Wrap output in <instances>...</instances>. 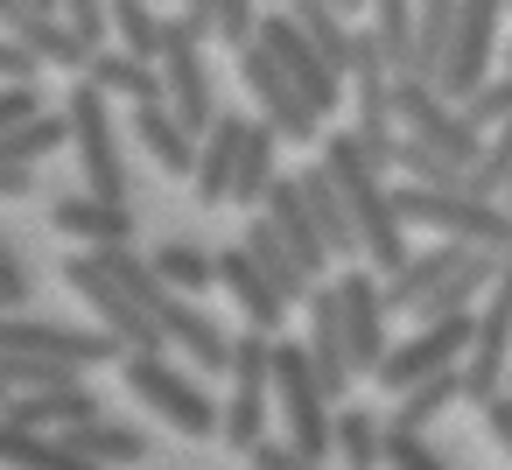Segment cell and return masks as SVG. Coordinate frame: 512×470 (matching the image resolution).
Listing matches in <instances>:
<instances>
[{
    "instance_id": "1",
    "label": "cell",
    "mask_w": 512,
    "mask_h": 470,
    "mask_svg": "<svg viewBox=\"0 0 512 470\" xmlns=\"http://www.w3.org/2000/svg\"><path fill=\"white\" fill-rule=\"evenodd\" d=\"M491 274H498V246H470V239H435L428 253H414L400 274H386V302L400 323H421V316H456V309H477L491 295Z\"/></svg>"
},
{
    "instance_id": "2",
    "label": "cell",
    "mask_w": 512,
    "mask_h": 470,
    "mask_svg": "<svg viewBox=\"0 0 512 470\" xmlns=\"http://www.w3.org/2000/svg\"><path fill=\"white\" fill-rule=\"evenodd\" d=\"M323 162H330V176L344 183V204H351V218H358L365 260H372L379 274H400L414 253H407V218H400V197H393V169H379V162L358 148L351 127L323 134Z\"/></svg>"
},
{
    "instance_id": "3",
    "label": "cell",
    "mask_w": 512,
    "mask_h": 470,
    "mask_svg": "<svg viewBox=\"0 0 512 470\" xmlns=\"http://www.w3.org/2000/svg\"><path fill=\"white\" fill-rule=\"evenodd\" d=\"M120 379H127V393H134L169 435H183V442H211V435L225 428V400L204 386L211 372H197L190 358L176 365L169 351H127V358H120Z\"/></svg>"
},
{
    "instance_id": "4",
    "label": "cell",
    "mask_w": 512,
    "mask_h": 470,
    "mask_svg": "<svg viewBox=\"0 0 512 470\" xmlns=\"http://www.w3.org/2000/svg\"><path fill=\"white\" fill-rule=\"evenodd\" d=\"M274 407H281V435L309 463L337 456V400H330V386H323L302 337H274Z\"/></svg>"
},
{
    "instance_id": "5",
    "label": "cell",
    "mask_w": 512,
    "mask_h": 470,
    "mask_svg": "<svg viewBox=\"0 0 512 470\" xmlns=\"http://www.w3.org/2000/svg\"><path fill=\"white\" fill-rule=\"evenodd\" d=\"M274 421H281V407H274V330L246 323L239 344H232V365H225V428H218V442L253 456L274 435Z\"/></svg>"
},
{
    "instance_id": "6",
    "label": "cell",
    "mask_w": 512,
    "mask_h": 470,
    "mask_svg": "<svg viewBox=\"0 0 512 470\" xmlns=\"http://www.w3.org/2000/svg\"><path fill=\"white\" fill-rule=\"evenodd\" d=\"M64 288H71L78 302H92V316H99L127 351H176V344H169V330L141 309V295L106 267V253H99V246H78V253L64 260Z\"/></svg>"
},
{
    "instance_id": "7",
    "label": "cell",
    "mask_w": 512,
    "mask_h": 470,
    "mask_svg": "<svg viewBox=\"0 0 512 470\" xmlns=\"http://www.w3.org/2000/svg\"><path fill=\"white\" fill-rule=\"evenodd\" d=\"M470 344H477V309H456V316H421L414 330H400V337L386 344V358H379L372 386L393 400V393H407L414 379H435V372L463 365V358H470Z\"/></svg>"
},
{
    "instance_id": "8",
    "label": "cell",
    "mask_w": 512,
    "mask_h": 470,
    "mask_svg": "<svg viewBox=\"0 0 512 470\" xmlns=\"http://www.w3.org/2000/svg\"><path fill=\"white\" fill-rule=\"evenodd\" d=\"M239 85H246V99L260 106V120H274V127L288 134V148H323V113H316L309 92L281 71V57H274L267 36H253V43L239 50Z\"/></svg>"
},
{
    "instance_id": "9",
    "label": "cell",
    "mask_w": 512,
    "mask_h": 470,
    "mask_svg": "<svg viewBox=\"0 0 512 470\" xmlns=\"http://www.w3.org/2000/svg\"><path fill=\"white\" fill-rule=\"evenodd\" d=\"M64 106H71V155L85 169V190L127 204V162H120V134H113V106L120 99H106L92 78H78L64 92Z\"/></svg>"
},
{
    "instance_id": "10",
    "label": "cell",
    "mask_w": 512,
    "mask_h": 470,
    "mask_svg": "<svg viewBox=\"0 0 512 470\" xmlns=\"http://www.w3.org/2000/svg\"><path fill=\"white\" fill-rule=\"evenodd\" d=\"M0 351H36V358H64L78 372L120 365L127 344L113 330H71V323H36L29 309H0Z\"/></svg>"
},
{
    "instance_id": "11",
    "label": "cell",
    "mask_w": 512,
    "mask_h": 470,
    "mask_svg": "<svg viewBox=\"0 0 512 470\" xmlns=\"http://www.w3.org/2000/svg\"><path fill=\"white\" fill-rule=\"evenodd\" d=\"M260 36L274 43L281 71H288V78H295V85L309 92V106H316L323 120H330V113H337V106L351 99V85H344V64H330V57H323V43H316V36H309V29H302V22H295L288 8H274V15L260 22Z\"/></svg>"
},
{
    "instance_id": "12",
    "label": "cell",
    "mask_w": 512,
    "mask_h": 470,
    "mask_svg": "<svg viewBox=\"0 0 512 470\" xmlns=\"http://www.w3.org/2000/svg\"><path fill=\"white\" fill-rule=\"evenodd\" d=\"M204 43H211V36H197V29L176 15V22H169V50H162V99H169L197 134L225 113V106H218V78H211Z\"/></svg>"
},
{
    "instance_id": "13",
    "label": "cell",
    "mask_w": 512,
    "mask_h": 470,
    "mask_svg": "<svg viewBox=\"0 0 512 470\" xmlns=\"http://www.w3.org/2000/svg\"><path fill=\"white\" fill-rule=\"evenodd\" d=\"M505 15H512V0H463V15H456V50H449V71H442V92L470 99L477 85L498 78V57H505L498 29H505Z\"/></svg>"
},
{
    "instance_id": "14",
    "label": "cell",
    "mask_w": 512,
    "mask_h": 470,
    "mask_svg": "<svg viewBox=\"0 0 512 470\" xmlns=\"http://www.w3.org/2000/svg\"><path fill=\"white\" fill-rule=\"evenodd\" d=\"M218 288L232 295V309H239V323H253V330H281L302 302L246 253V239H232L225 253H218Z\"/></svg>"
},
{
    "instance_id": "15",
    "label": "cell",
    "mask_w": 512,
    "mask_h": 470,
    "mask_svg": "<svg viewBox=\"0 0 512 470\" xmlns=\"http://www.w3.org/2000/svg\"><path fill=\"white\" fill-rule=\"evenodd\" d=\"M246 141H253V113H239V106H225V113L204 127V141H197V169H190V190H197L204 211L232 204V183H239V155H246Z\"/></svg>"
},
{
    "instance_id": "16",
    "label": "cell",
    "mask_w": 512,
    "mask_h": 470,
    "mask_svg": "<svg viewBox=\"0 0 512 470\" xmlns=\"http://www.w3.org/2000/svg\"><path fill=\"white\" fill-rule=\"evenodd\" d=\"M106 414L99 386H85V372L50 379V386H22V393H0V421H29V428H78Z\"/></svg>"
},
{
    "instance_id": "17",
    "label": "cell",
    "mask_w": 512,
    "mask_h": 470,
    "mask_svg": "<svg viewBox=\"0 0 512 470\" xmlns=\"http://www.w3.org/2000/svg\"><path fill=\"white\" fill-rule=\"evenodd\" d=\"M50 225L78 246H134V218L127 204L99 197V190H57L50 197Z\"/></svg>"
},
{
    "instance_id": "18",
    "label": "cell",
    "mask_w": 512,
    "mask_h": 470,
    "mask_svg": "<svg viewBox=\"0 0 512 470\" xmlns=\"http://www.w3.org/2000/svg\"><path fill=\"white\" fill-rule=\"evenodd\" d=\"M0 29H8V36H22V43H36L50 71L85 78V64H92V43H85V36H78V29H71L57 8H15V0H0Z\"/></svg>"
},
{
    "instance_id": "19",
    "label": "cell",
    "mask_w": 512,
    "mask_h": 470,
    "mask_svg": "<svg viewBox=\"0 0 512 470\" xmlns=\"http://www.w3.org/2000/svg\"><path fill=\"white\" fill-rule=\"evenodd\" d=\"M260 211L281 225V239L302 253V267H309L316 281L337 267V253H330V239H323V225H316V211H309V197H302V176H295V169H288V176L267 190V204H260Z\"/></svg>"
},
{
    "instance_id": "20",
    "label": "cell",
    "mask_w": 512,
    "mask_h": 470,
    "mask_svg": "<svg viewBox=\"0 0 512 470\" xmlns=\"http://www.w3.org/2000/svg\"><path fill=\"white\" fill-rule=\"evenodd\" d=\"M295 176H302V197H309V211H316V225H323V239H330V253H337V267H344V260H365V239H358V218H351V204H344V183L330 176V162L316 155V162H302Z\"/></svg>"
},
{
    "instance_id": "21",
    "label": "cell",
    "mask_w": 512,
    "mask_h": 470,
    "mask_svg": "<svg viewBox=\"0 0 512 470\" xmlns=\"http://www.w3.org/2000/svg\"><path fill=\"white\" fill-rule=\"evenodd\" d=\"M134 141H141L169 176H190V169H197V141H204V134H197L169 99H148V106H134Z\"/></svg>"
},
{
    "instance_id": "22",
    "label": "cell",
    "mask_w": 512,
    "mask_h": 470,
    "mask_svg": "<svg viewBox=\"0 0 512 470\" xmlns=\"http://www.w3.org/2000/svg\"><path fill=\"white\" fill-rule=\"evenodd\" d=\"M85 78H92L106 99H120V106L162 99V64H155V57H134V50H120V43H99L92 64H85Z\"/></svg>"
},
{
    "instance_id": "23",
    "label": "cell",
    "mask_w": 512,
    "mask_h": 470,
    "mask_svg": "<svg viewBox=\"0 0 512 470\" xmlns=\"http://www.w3.org/2000/svg\"><path fill=\"white\" fill-rule=\"evenodd\" d=\"M57 435H64V442H71V456H78V463H92V470H113V463H148V456H155V442H148L141 428L113 421V414H92V421L57 428Z\"/></svg>"
},
{
    "instance_id": "24",
    "label": "cell",
    "mask_w": 512,
    "mask_h": 470,
    "mask_svg": "<svg viewBox=\"0 0 512 470\" xmlns=\"http://www.w3.org/2000/svg\"><path fill=\"white\" fill-rule=\"evenodd\" d=\"M281 148H288V134H281L274 120H253V141H246V155H239V183H232V204H239V211H260L267 190L288 176V169H281Z\"/></svg>"
},
{
    "instance_id": "25",
    "label": "cell",
    "mask_w": 512,
    "mask_h": 470,
    "mask_svg": "<svg viewBox=\"0 0 512 470\" xmlns=\"http://www.w3.org/2000/svg\"><path fill=\"white\" fill-rule=\"evenodd\" d=\"M456 400H470V386H463V365H449V372H435V379H414L407 393H393V407H386V428H435Z\"/></svg>"
},
{
    "instance_id": "26",
    "label": "cell",
    "mask_w": 512,
    "mask_h": 470,
    "mask_svg": "<svg viewBox=\"0 0 512 470\" xmlns=\"http://www.w3.org/2000/svg\"><path fill=\"white\" fill-rule=\"evenodd\" d=\"M456 15H463V0H421L414 8V78H435L449 71V50H456Z\"/></svg>"
},
{
    "instance_id": "27",
    "label": "cell",
    "mask_w": 512,
    "mask_h": 470,
    "mask_svg": "<svg viewBox=\"0 0 512 470\" xmlns=\"http://www.w3.org/2000/svg\"><path fill=\"white\" fill-rule=\"evenodd\" d=\"M57 148H71V106H50L22 127H0V162H50Z\"/></svg>"
},
{
    "instance_id": "28",
    "label": "cell",
    "mask_w": 512,
    "mask_h": 470,
    "mask_svg": "<svg viewBox=\"0 0 512 470\" xmlns=\"http://www.w3.org/2000/svg\"><path fill=\"white\" fill-rule=\"evenodd\" d=\"M169 22H176V15H162V0H113V43L134 50V57H155V64H162Z\"/></svg>"
},
{
    "instance_id": "29",
    "label": "cell",
    "mask_w": 512,
    "mask_h": 470,
    "mask_svg": "<svg viewBox=\"0 0 512 470\" xmlns=\"http://www.w3.org/2000/svg\"><path fill=\"white\" fill-rule=\"evenodd\" d=\"M337 463H344V470H372V463H386V421H379L372 407L337 400Z\"/></svg>"
},
{
    "instance_id": "30",
    "label": "cell",
    "mask_w": 512,
    "mask_h": 470,
    "mask_svg": "<svg viewBox=\"0 0 512 470\" xmlns=\"http://www.w3.org/2000/svg\"><path fill=\"white\" fill-rule=\"evenodd\" d=\"M183 295H204V288H218V253H204V246H190V239H162L155 253H148Z\"/></svg>"
},
{
    "instance_id": "31",
    "label": "cell",
    "mask_w": 512,
    "mask_h": 470,
    "mask_svg": "<svg viewBox=\"0 0 512 470\" xmlns=\"http://www.w3.org/2000/svg\"><path fill=\"white\" fill-rule=\"evenodd\" d=\"M414 8L421 0H372V29H379V43L393 50L400 71L414 64Z\"/></svg>"
},
{
    "instance_id": "32",
    "label": "cell",
    "mask_w": 512,
    "mask_h": 470,
    "mask_svg": "<svg viewBox=\"0 0 512 470\" xmlns=\"http://www.w3.org/2000/svg\"><path fill=\"white\" fill-rule=\"evenodd\" d=\"M386 470H449V456L428 442V428H386Z\"/></svg>"
},
{
    "instance_id": "33",
    "label": "cell",
    "mask_w": 512,
    "mask_h": 470,
    "mask_svg": "<svg viewBox=\"0 0 512 470\" xmlns=\"http://www.w3.org/2000/svg\"><path fill=\"white\" fill-rule=\"evenodd\" d=\"M57 15L99 50V43H113V0H57Z\"/></svg>"
},
{
    "instance_id": "34",
    "label": "cell",
    "mask_w": 512,
    "mask_h": 470,
    "mask_svg": "<svg viewBox=\"0 0 512 470\" xmlns=\"http://www.w3.org/2000/svg\"><path fill=\"white\" fill-rule=\"evenodd\" d=\"M36 113H50V99H43L36 78H0V127H22Z\"/></svg>"
},
{
    "instance_id": "35",
    "label": "cell",
    "mask_w": 512,
    "mask_h": 470,
    "mask_svg": "<svg viewBox=\"0 0 512 470\" xmlns=\"http://www.w3.org/2000/svg\"><path fill=\"white\" fill-rule=\"evenodd\" d=\"M50 64H43V50L36 43H22V36H0V78H43Z\"/></svg>"
},
{
    "instance_id": "36",
    "label": "cell",
    "mask_w": 512,
    "mask_h": 470,
    "mask_svg": "<svg viewBox=\"0 0 512 470\" xmlns=\"http://www.w3.org/2000/svg\"><path fill=\"white\" fill-rule=\"evenodd\" d=\"M0 309H29V267L15 246H0Z\"/></svg>"
},
{
    "instance_id": "37",
    "label": "cell",
    "mask_w": 512,
    "mask_h": 470,
    "mask_svg": "<svg viewBox=\"0 0 512 470\" xmlns=\"http://www.w3.org/2000/svg\"><path fill=\"white\" fill-rule=\"evenodd\" d=\"M253 463H260V470H309V456H302L288 435H267V442L253 449Z\"/></svg>"
},
{
    "instance_id": "38",
    "label": "cell",
    "mask_w": 512,
    "mask_h": 470,
    "mask_svg": "<svg viewBox=\"0 0 512 470\" xmlns=\"http://www.w3.org/2000/svg\"><path fill=\"white\" fill-rule=\"evenodd\" d=\"M484 428H491V442L512 456V386H505L498 400H484Z\"/></svg>"
},
{
    "instance_id": "39",
    "label": "cell",
    "mask_w": 512,
    "mask_h": 470,
    "mask_svg": "<svg viewBox=\"0 0 512 470\" xmlns=\"http://www.w3.org/2000/svg\"><path fill=\"white\" fill-rule=\"evenodd\" d=\"M0 197H8V204L36 197V162H0Z\"/></svg>"
},
{
    "instance_id": "40",
    "label": "cell",
    "mask_w": 512,
    "mask_h": 470,
    "mask_svg": "<svg viewBox=\"0 0 512 470\" xmlns=\"http://www.w3.org/2000/svg\"><path fill=\"white\" fill-rule=\"evenodd\" d=\"M176 15H183V22H190L197 36H211V43H218V0H183Z\"/></svg>"
},
{
    "instance_id": "41",
    "label": "cell",
    "mask_w": 512,
    "mask_h": 470,
    "mask_svg": "<svg viewBox=\"0 0 512 470\" xmlns=\"http://www.w3.org/2000/svg\"><path fill=\"white\" fill-rule=\"evenodd\" d=\"M505 204H512V183H505Z\"/></svg>"
},
{
    "instance_id": "42",
    "label": "cell",
    "mask_w": 512,
    "mask_h": 470,
    "mask_svg": "<svg viewBox=\"0 0 512 470\" xmlns=\"http://www.w3.org/2000/svg\"><path fill=\"white\" fill-rule=\"evenodd\" d=\"M505 64H512V43H505Z\"/></svg>"
}]
</instances>
